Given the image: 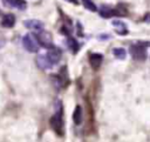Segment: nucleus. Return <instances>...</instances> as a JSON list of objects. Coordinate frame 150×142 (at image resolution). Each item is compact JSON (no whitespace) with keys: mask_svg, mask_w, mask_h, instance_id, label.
Wrapping results in <instances>:
<instances>
[{"mask_svg":"<svg viewBox=\"0 0 150 142\" xmlns=\"http://www.w3.org/2000/svg\"><path fill=\"white\" fill-rule=\"evenodd\" d=\"M1 25L5 28H12V27H14V25H15V16L13 14H11V13L4 15L2 21H1Z\"/></svg>","mask_w":150,"mask_h":142,"instance_id":"nucleus-12","label":"nucleus"},{"mask_svg":"<svg viewBox=\"0 0 150 142\" xmlns=\"http://www.w3.org/2000/svg\"><path fill=\"white\" fill-rule=\"evenodd\" d=\"M22 46L29 53H38L39 49H40V46L38 45V41L30 34H26L22 38Z\"/></svg>","mask_w":150,"mask_h":142,"instance_id":"nucleus-4","label":"nucleus"},{"mask_svg":"<svg viewBox=\"0 0 150 142\" xmlns=\"http://www.w3.org/2000/svg\"><path fill=\"white\" fill-rule=\"evenodd\" d=\"M148 47H149V42L132 43L129 47V52L134 60L143 62L146 60V56H148Z\"/></svg>","mask_w":150,"mask_h":142,"instance_id":"nucleus-2","label":"nucleus"},{"mask_svg":"<svg viewBox=\"0 0 150 142\" xmlns=\"http://www.w3.org/2000/svg\"><path fill=\"white\" fill-rule=\"evenodd\" d=\"M82 119H83L82 108H81V106H76L74 109V113H73V121L75 124H80L82 122Z\"/></svg>","mask_w":150,"mask_h":142,"instance_id":"nucleus-13","label":"nucleus"},{"mask_svg":"<svg viewBox=\"0 0 150 142\" xmlns=\"http://www.w3.org/2000/svg\"><path fill=\"white\" fill-rule=\"evenodd\" d=\"M5 43H6V38H5L4 34L0 33V48H2L5 46Z\"/></svg>","mask_w":150,"mask_h":142,"instance_id":"nucleus-17","label":"nucleus"},{"mask_svg":"<svg viewBox=\"0 0 150 142\" xmlns=\"http://www.w3.org/2000/svg\"><path fill=\"white\" fill-rule=\"evenodd\" d=\"M23 26L28 29H32L34 32H39L41 29H43V22L38 20V19H29V20H25L23 21Z\"/></svg>","mask_w":150,"mask_h":142,"instance_id":"nucleus-6","label":"nucleus"},{"mask_svg":"<svg viewBox=\"0 0 150 142\" xmlns=\"http://www.w3.org/2000/svg\"><path fill=\"white\" fill-rule=\"evenodd\" d=\"M2 1H4L5 5L14 7V8L20 9V11H23L27 7V2L25 0H2Z\"/></svg>","mask_w":150,"mask_h":142,"instance_id":"nucleus-9","label":"nucleus"},{"mask_svg":"<svg viewBox=\"0 0 150 142\" xmlns=\"http://www.w3.org/2000/svg\"><path fill=\"white\" fill-rule=\"evenodd\" d=\"M34 38L38 41V45L43 47V48H46V49H48V48L54 46L53 38H52V34L49 32H46V31L41 29L39 32H35V36Z\"/></svg>","mask_w":150,"mask_h":142,"instance_id":"nucleus-3","label":"nucleus"},{"mask_svg":"<svg viewBox=\"0 0 150 142\" xmlns=\"http://www.w3.org/2000/svg\"><path fill=\"white\" fill-rule=\"evenodd\" d=\"M64 1L71 2V4H74V5H77V4H79V0H64Z\"/></svg>","mask_w":150,"mask_h":142,"instance_id":"nucleus-18","label":"nucleus"},{"mask_svg":"<svg viewBox=\"0 0 150 142\" xmlns=\"http://www.w3.org/2000/svg\"><path fill=\"white\" fill-rule=\"evenodd\" d=\"M103 62V55L100 53H91L89 55V63L91 66V68L94 69H98L101 67Z\"/></svg>","mask_w":150,"mask_h":142,"instance_id":"nucleus-8","label":"nucleus"},{"mask_svg":"<svg viewBox=\"0 0 150 142\" xmlns=\"http://www.w3.org/2000/svg\"><path fill=\"white\" fill-rule=\"evenodd\" d=\"M82 5L84 6V8H87L90 12H97V7L91 0H82Z\"/></svg>","mask_w":150,"mask_h":142,"instance_id":"nucleus-16","label":"nucleus"},{"mask_svg":"<svg viewBox=\"0 0 150 142\" xmlns=\"http://www.w3.org/2000/svg\"><path fill=\"white\" fill-rule=\"evenodd\" d=\"M112 25H114L115 31H116V33H117L118 35H127L128 28H127V26H125L124 22L118 21V20H114V21H112Z\"/></svg>","mask_w":150,"mask_h":142,"instance_id":"nucleus-11","label":"nucleus"},{"mask_svg":"<svg viewBox=\"0 0 150 142\" xmlns=\"http://www.w3.org/2000/svg\"><path fill=\"white\" fill-rule=\"evenodd\" d=\"M46 56L48 58V60H49V61L52 62V65L54 66L55 63H57V62L61 60V58H62V52H61V49H60L59 47L53 46V47L48 48V52H47Z\"/></svg>","mask_w":150,"mask_h":142,"instance_id":"nucleus-5","label":"nucleus"},{"mask_svg":"<svg viewBox=\"0 0 150 142\" xmlns=\"http://www.w3.org/2000/svg\"><path fill=\"white\" fill-rule=\"evenodd\" d=\"M67 47L70 49V52H73V53L75 54V53H77V50H79V48H80V45H79V42H77L76 39H74V38H68V39H67Z\"/></svg>","mask_w":150,"mask_h":142,"instance_id":"nucleus-14","label":"nucleus"},{"mask_svg":"<svg viewBox=\"0 0 150 142\" xmlns=\"http://www.w3.org/2000/svg\"><path fill=\"white\" fill-rule=\"evenodd\" d=\"M50 127L53 128V130L59 134L60 136L63 135V130H64V122H63V106L60 101H56L55 103V114L50 117Z\"/></svg>","mask_w":150,"mask_h":142,"instance_id":"nucleus-1","label":"nucleus"},{"mask_svg":"<svg viewBox=\"0 0 150 142\" xmlns=\"http://www.w3.org/2000/svg\"><path fill=\"white\" fill-rule=\"evenodd\" d=\"M35 62H36V66L42 70H48V69H52V67H53L52 62L48 60V58L46 55L39 54L35 59Z\"/></svg>","mask_w":150,"mask_h":142,"instance_id":"nucleus-7","label":"nucleus"},{"mask_svg":"<svg viewBox=\"0 0 150 142\" xmlns=\"http://www.w3.org/2000/svg\"><path fill=\"white\" fill-rule=\"evenodd\" d=\"M112 54H114V56H115L116 59H118V60H124V59L127 58V52H125V49L122 48V47H116V48H114V49H112Z\"/></svg>","mask_w":150,"mask_h":142,"instance_id":"nucleus-15","label":"nucleus"},{"mask_svg":"<svg viewBox=\"0 0 150 142\" xmlns=\"http://www.w3.org/2000/svg\"><path fill=\"white\" fill-rule=\"evenodd\" d=\"M100 15H101L102 18L108 19V18H111V16H115V15L120 16V13H118L117 11H115V9H112V8H110V7H108V6H102L101 9H100Z\"/></svg>","mask_w":150,"mask_h":142,"instance_id":"nucleus-10","label":"nucleus"}]
</instances>
